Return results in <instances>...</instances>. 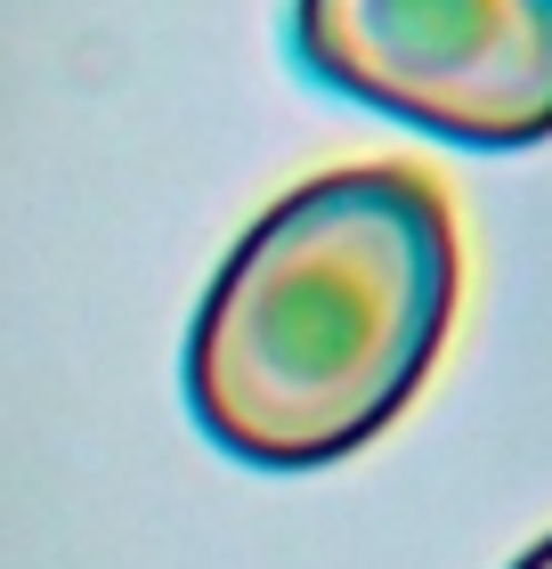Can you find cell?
Listing matches in <instances>:
<instances>
[{
    "label": "cell",
    "mask_w": 552,
    "mask_h": 569,
    "mask_svg": "<svg viewBox=\"0 0 552 569\" xmlns=\"http://www.w3.org/2000/svg\"><path fill=\"white\" fill-rule=\"evenodd\" d=\"M455 212L414 163H350L260 212L188 326L203 439L260 472H318L407 416L455 326Z\"/></svg>",
    "instance_id": "cell-1"
},
{
    "label": "cell",
    "mask_w": 552,
    "mask_h": 569,
    "mask_svg": "<svg viewBox=\"0 0 552 569\" xmlns=\"http://www.w3.org/2000/svg\"><path fill=\"white\" fill-rule=\"evenodd\" d=\"M293 58L446 147L552 139V0H293Z\"/></svg>",
    "instance_id": "cell-2"
},
{
    "label": "cell",
    "mask_w": 552,
    "mask_h": 569,
    "mask_svg": "<svg viewBox=\"0 0 552 569\" xmlns=\"http://www.w3.org/2000/svg\"><path fill=\"white\" fill-rule=\"evenodd\" d=\"M512 569H552V537H536V546H529V553H520Z\"/></svg>",
    "instance_id": "cell-3"
}]
</instances>
